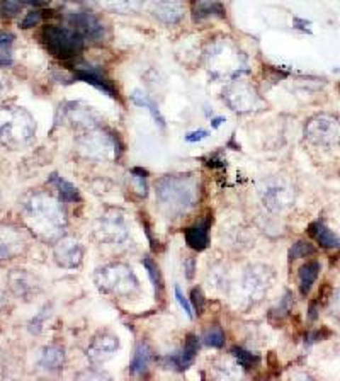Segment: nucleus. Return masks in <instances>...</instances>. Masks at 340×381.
Wrapping results in <instances>:
<instances>
[{
	"mask_svg": "<svg viewBox=\"0 0 340 381\" xmlns=\"http://www.w3.org/2000/svg\"><path fill=\"white\" fill-rule=\"evenodd\" d=\"M157 200L169 217L186 213L196 201V186L186 177H164L157 186Z\"/></svg>",
	"mask_w": 340,
	"mask_h": 381,
	"instance_id": "1",
	"label": "nucleus"
},
{
	"mask_svg": "<svg viewBox=\"0 0 340 381\" xmlns=\"http://www.w3.org/2000/svg\"><path fill=\"white\" fill-rule=\"evenodd\" d=\"M41 40L45 48L60 60H72L84 52V38L70 28L46 26Z\"/></svg>",
	"mask_w": 340,
	"mask_h": 381,
	"instance_id": "2",
	"label": "nucleus"
},
{
	"mask_svg": "<svg viewBox=\"0 0 340 381\" xmlns=\"http://www.w3.org/2000/svg\"><path fill=\"white\" fill-rule=\"evenodd\" d=\"M96 283L101 291L113 293L118 296L131 295L138 291V279L128 266L125 264H110L97 271Z\"/></svg>",
	"mask_w": 340,
	"mask_h": 381,
	"instance_id": "3",
	"label": "nucleus"
},
{
	"mask_svg": "<svg viewBox=\"0 0 340 381\" xmlns=\"http://www.w3.org/2000/svg\"><path fill=\"white\" fill-rule=\"evenodd\" d=\"M305 137L317 147L340 145V120L332 114H317L305 125Z\"/></svg>",
	"mask_w": 340,
	"mask_h": 381,
	"instance_id": "4",
	"label": "nucleus"
},
{
	"mask_svg": "<svg viewBox=\"0 0 340 381\" xmlns=\"http://www.w3.org/2000/svg\"><path fill=\"white\" fill-rule=\"evenodd\" d=\"M74 79L80 80V82L89 84V86L96 87L97 91L104 92L113 99H118V91L114 87V84L108 79V75L104 74V70L99 67L87 65V63H80V65L74 67Z\"/></svg>",
	"mask_w": 340,
	"mask_h": 381,
	"instance_id": "5",
	"label": "nucleus"
},
{
	"mask_svg": "<svg viewBox=\"0 0 340 381\" xmlns=\"http://www.w3.org/2000/svg\"><path fill=\"white\" fill-rule=\"evenodd\" d=\"M68 24H70V28L74 29L75 33H79V35L84 38V41L104 40V24H102L92 12H72V14L68 16Z\"/></svg>",
	"mask_w": 340,
	"mask_h": 381,
	"instance_id": "6",
	"label": "nucleus"
},
{
	"mask_svg": "<svg viewBox=\"0 0 340 381\" xmlns=\"http://www.w3.org/2000/svg\"><path fill=\"white\" fill-rule=\"evenodd\" d=\"M119 347V341L116 336L113 334H99L97 337H94V341L91 342L87 349V356L92 363H104L108 361L109 358H113L116 354Z\"/></svg>",
	"mask_w": 340,
	"mask_h": 381,
	"instance_id": "7",
	"label": "nucleus"
},
{
	"mask_svg": "<svg viewBox=\"0 0 340 381\" xmlns=\"http://www.w3.org/2000/svg\"><path fill=\"white\" fill-rule=\"evenodd\" d=\"M84 251L79 242L74 239L62 240L57 247H55V257H57L58 264L65 266V268H76L82 262Z\"/></svg>",
	"mask_w": 340,
	"mask_h": 381,
	"instance_id": "8",
	"label": "nucleus"
},
{
	"mask_svg": "<svg viewBox=\"0 0 340 381\" xmlns=\"http://www.w3.org/2000/svg\"><path fill=\"white\" fill-rule=\"evenodd\" d=\"M198 351H199V339L198 336H194V334H189V336L186 337L184 349L176 356H169L165 361H167L170 368H176L178 371L187 370L189 366H193Z\"/></svg>",
	"mask_w": 340,
	"mask_h": 381,
	"instance_id": "9",
	"label": "nucleus"
},
{
	"mask_svg": "<svg viewBox=\"0 0 340 381\" xmlns=\"http://www.w3.org/2000/svg\"><path fill=\"white\" fill-rule=\"evenodd\" d=\"M191 14L196 23L210 18H225V7L220 0H191Z\"/></svg>",
	"mask_w": 340,
	"mask_h": 381,
	"instance_id": "10",
	"label": "nucleus"
},
{
	"mask_svg": "<svg viewBox=\"0 0 340 381\" xmlns=\"http://www.w3.org/2000/svg\"><path fill=\"white\" fill-rule=\"evenodd\" d=\"M153 14L165 24H177L182 19L181 0H155L153 2Z\"/></svg>",
	"mask_w": 340,
	"mask_h": 381,
	"instance_id": "11",
	"label": "nucleus"
},
{
	"mask_svg": "<svg viewBox=\"0 0 340 381\" xmlns=\"http://www.w3.org/2000/svg\"><path fill=\"white\" fill-rule=\"evenodd\" d=\"M210 223H211V218L208 217V218H204L203 222H199L198 225L187 228V230L184 232L186 242L191 249H193V251L201 252L208 247V244H210V235H208Z\"/></svg>",
	"mask_w": 340,
	"mask_h": 381,
	"instance_id": "12",
	"label": "nucleus"
},
{
	"mask_svg": "<svg viewBox=\"0 0 340 381\" xmlns=\"http://www.w3.org/2000/svg\"><path fill=\"white\" fill-rule=\"evenodd\" d=\"M310 237L317 240L323 249H340V237H337L330 228H327L322 222H314L308 227Z\"/></svg>",
	"mask_w": 340,
	"mask_h": 381,
	"instance_id": "13",
	"label": "nucleus"
},
{
	"mask_svg": "<svg viewBox=\"0 0 340 381\" xmlns=\"http://www.w3.org/2000/svg\"><path fill=\"white\" fill-rule=\"evenodd\" d=\"M318 274H320V262L310 261L306 262L298 271V278H300V293L306 296L312 290L313 283L317 281Z\"/></svg>",
	"mask_w": 340,
	"mask_h": 381,
	"instance_id": "14",
	"label": "nucleus"
},
{
	"mask_svg": "<svg viewBox=\"0 0 340 381\" xmlns=\"http://www.w3.org/2000/svg\"><path fill=\"white\" fill-rule=\"evenodd\" d=\"M50 184L57 188L60 200H62L63 203H75L80 200L79 190H76L75 186H72L70 182L63 179V177H60L58 174H53V176L50 177Z\"/></svg>",
	"mask_w": 340,
	"mask_h": 381,
	"instance_id": "15",
	"label": "nucleus"
},
{
	"mask_svg": "<svg viewBox=\"0 0 340 381\" xmlns=\"http://www.w3.org/2000/svg\"><path fill=\"white\" fill-rule=\"evenodd\" d=\"M63 359H65L63 349L51 346V347H46V349H42L40 364L45 368V370H58V368H62Z\"/></svg>",
	"mask_w": 340,
	"mask_h": 381,
	"instance_id": "16",
	"label": "nucleus"
},
{
	"mask_svg": "<svg viewBox=\"0 0 340 381\" xmlns=\"http://www.w3.org/2000/svg\"><path fill=\"white\" fill-rule=\"evenodd\" d=\"M150 359H152V351L148 349L147 344H140L135 353L133 361L130 364V371L135 373V375H142V373L148 370Z\"/></svg>",
	"mask_w": 340,
	"mask_h": 381,
	"instance_id": "17",
	"label": "nucleus"
},
{
	"mask_svg": "<svg viewBox=\"0 0 340 381\" xmlns=\"http://www.w3.org/2000/svg\"><path fill=\"white\" fill-rule=\"evenodd\" d=\"M232 354H233V358L237 359L238 366H242L246 371L254 370V368H257L259 363H261V358H259L257 354L242 349V347H235V349L232 351Z\"/></svg>",
	"mask_w": 340,
	"mask_h": 381,
	"instance_id": "18",
	"label": "nucleus"
},
{
	"mask_svg": "<svg viewBox=\"0 0 340 381\" xmlns=\"http://www.w3.org/2000/svg\"><path fill=\"white\" fill-rule=\"evenodd\" d=\"M12 45H14V35L0 33V67H7L12 63Z\"/></svg>",
	"mask_w": 340,
	"mask_h": 381,
	"instance_id": "19",
	"label": "nucleus"
},
{
	"mask_svg": "<svg viewBox=\"0 0 340 381\" xmlns=\"http://www.w3.org/2000/svg\"><path fill=\"white\" fill-rule=\"evenodd\" d=\"M143 266L144 269H147L148 276H150L153 286H155V291H159L162 293V290H164V281H162V274L159 266H157V262H153V259L150 256H147L143 259Z\"/></svg>",
	"mask_w": 340,
	"mask_h": 381,
	"instance_id": "20",
	"label": "nucleus"
},
{
	"mask_svg": "<svg viewBox=\"0 0 340 381\" xmlns=\"http://www.w3.org/2000/svg\"><path fill=\"white\" fill-rule=\"evenodd\" d=\"M314 252H317V251H314V247L312 244L305 242V240H300V242H296L291 247V251H289V261L305 259V257L313 256Z\"/></svg>",
	"mask_w": 340,
	"mask_h": 381,
	"instance_id": "21",
	"label": "nucleus"
},
{
	"mask_svg": "<svg viewBox=\"0 0 340 381\" xmlns=\"http://www.w3.org/2000/svg\"><path fill=\"white\" fill-rule=\"evenodd\" d=\"M203 341L206 346L215 347V349H220V347L225 346L223 330H221L220 327H211L210 330H206V332H204Z\"/></svg>",
	"mask_w": 340,
	"mask_h": 381,
	"instance_id": "22",
	"label": "nucleus"
},
{
	"mask_svg": "<svg viewBox=\"0 0 340 381\" xmlns=\"http://www.w3.org/2000/svg\"><path fill=\"white\" fill-rule=\"evenodd\" d=\"M143 0H104V4L110 9L121 12H133L138 11Z\"/></svg>",
	"mask_w": 340,
	"mask_h": 381,
	"instance_id": "23",
	"label": "nucleus"
},
{
	"mask_svg": "<svg viewBox=\"0 0 340 381\" xmlns=\"http://www.w3.org/2000/svg\"><path fill=\"white\" fill-rule=\"evenodd\" d=\"M24 4L21 0H0V16L4 18H14L23 9Z\"/></svg>",
	"mask_w": 340,
	"mask_h": 381,
	"instance_id": "24",
	"label": "nucleus"
},
{
	"mask_svg": "<svg viewBox=\"0 0 340 381\" xmlns=\"http://www.w3.org/2000/svg\"><path fill=\"white\" fill-rule=\"evenodd\" d=\"M133 101H135V103L138 104V106H143V108H148V111L152 113V116L155 118V120H159L160 125L164 126V118H162V114H160V111H159V108H157V106L153 104L152 101H148L147 97L140 96L138 92H135V94H133Z\"/></svg>",
	"mask_w": 340,
	"mask_h": 381,
	"instance_id": "25",
	"label": "nucleus"
},
{
	"mask_svg": "<svg viewBox=\"0 0 340 381\" xmlns=\"http://www.w3.org/2000/svg\"><path fill=\"white\" fill-rule=\"evenodd\" d=\"M189 302H191V307H193L196 310V313H198V315H203L206 300H204V295H203L201 288H194V290L191 291V300H189Z\"/></svg>",
	"mask_w": 340,
	"mask_h": 381,
	"instance_id": "26",
	"label": "nucleus"
},
{
	"mask_svg": "<svg viewBox=\"0 0 340 381\" xmlns=\"http://www.w3.org/2000/svg\"><path fill=\"white\" fill-rule=\"evenodd\" d=\"M42 14H45V12H42V11H31V12H28V14H26V18L23 21H21V28H23V29H31L34 26H38V24L41 23Z\"/></svg>",
	"mask_w": 340,
	"mask_h": 381,
	"instance_id": "27",
	"label": "nucleus"
},
{
	"mask_svg": "<svg viewBox=\"0 0 340 381\" xmlns=\"http://www.w3.org/2000/svg\"><path fill=\"white\" fill-rule=\"evenodd\" d=\"M176 298H177L178 305H181V307H182V310L186 312V315L189 317V319H193L194 313H193V307H191V302L186 298L184 295H182L181 288H178V286H176Z\"/></svg>",
	"mask_w": 340,
	"mask_h": 381,
	"instance_id": "28",
	"label": "nucleus"
},
{
	"mask_svg": "<svg viewBox=\"0 0 340 381\" xmlns=\"http://www.w3.org/2000/svg\"><path fill=\"white\" fill-rule=\"evenodd\" d=\"M330 313H332V317H335V319L340 320V290L334 296H332Z\"/></svg>",
	"mask_w": 340,
	"mask_h": 381,
	"instance_id": "29",
	"label": "nucleus"
},
{
	"mask_svg": "<svg viewBox=\"0 0 340 381\" xmlns=\"http://www.w3.org/2000/svg\"><path fill=\"white\" fill-rule=\"evenodd\" d=\"M208 137V133L206 131H203V130H199V131H193V133H189L186 137V140L189 143H194V142H201V140H204Z\"/></svg>",
	"mask_w": 340,
	"mask_h": 381,
	"instance_id": "30",
	"label": "nucleus"
},
{
	"mask_svg": "<svg viewBox=\"0 0 340 381\" xmlns=\"http://www.w3.org/2000/svg\"><path fill=\"white\" fill-rule=\"evenodd\" d=\"M23 4H28V6H36V7H41V6H46V4H50L51 0H21Z\"/></svg>",
	"mask_w": 340,
	"mask_h": 381,
	"instance_id": "31",
	"label": "nucleus"
},
{
	"mask_svg": "<svg viewBox=\"0 0 340 381\" xmlns=\"http://www.w3.org/2000/svg\"><path fill=\"white\" fill-rule=\"evenodd\" d=\"M221 121H223V120H221V118H216V120L215 121H212V126H215V128H218V126H220V123Z\"/></svg>",
	"mask_w": 340,
	"mask_h": 381,
	"instance_id": "32",
	"label": "nucleus"
}]
</instances>
